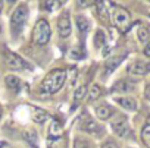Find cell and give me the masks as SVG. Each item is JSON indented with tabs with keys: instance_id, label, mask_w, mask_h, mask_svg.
<instances>
[{
	"instance_id": "44dd1931",
	"label": "cell",
	"mask_w": 150,
	"mask_h": 148,
	"mask_svg": "<svg viewBox=\"0 0 150 148\" xmlns=\"http://www.w3.org/2000/svg\"><path fill=\"white\" fill-rule=\"evenodd\" d=\"M141 139H143V142L150 148V125H146V126L143 128V130H141Z\"/></svg>"
},
{
	"instance_id": "d6986e66",
	"label": "cell",
	"mask_w": 150,
	"mask_h": 148,
	"mask_svg": "<svg viewBox=\"0 0 150 148\" xmlns=\"http://www.w3.org/2000/svg\"><path fill=\"white\" fill-rule=\"evenodd\" d=\"M122 56H118V57H110L108 62H106V67H108V72H112L121 62H122Z\"/></svg>"
},
{
	"instance_id": "7c38bea8",
	"label": "cell",
	"mask_w": 150,
	"mask_h": 148,
	"mask_svg": "<svg viewBox=\"0 0 150 148\" xmlns=\"http://www.w3.org/2000/svg\"><path fill=\"white\" fill-rule=\"evenodd\" d=\"M112 114H113V109L109 107V106H100V107L96 109V116L99 119H103L105 120V119H109Z\"/></svg>"
},
{
	"instance_id": "7a4b0ae2",
	"label": "cell",
	"mask_w": 150,
	"mask_h": 148,
	"mask_svg": "<svg viewBox=\"0 0 150 148\" xmlns=\"http://www.w3.org/2000/svg\"><path fill=\"white\" fill-rule=\"evenodd\" d=\"M50 34H52V31H50L49 22L46 19H43V18L38 19L35 22V27H34V31H33V40H34V43L35 44H40V46L47 44L49 40H50Z\"/></svg>"
},
{
	"instance_id": "8992f818",
	"label": "cell",
	"mask_w": 150,
	"mask_h": 148,
	"mask_svg": "<svg viewBox=\"0 0 150 148\" xmlns=\"http://www.w3.org/2000/svg\"><path fill=\"white\" fill-rule=\"evenodd\" d=\"M5 62L11 69H15V70H22L24 67L28 66L22 57H19L18 54H15L12 51H5Z\"/></svg>"
},
{
	"instance_id": "7402d4cb",
	"label": "cell",
	"mask_w": 150,
	"mask_h": 148,
	"mask_svg": "<svg viewBox=\"0 0 150 148\" xmlns=\"http://www.w3.org/2000/svg\"><path fill=\"white\" fill-rule=\"evenodd\" d=\"M97 6V12H99V16L103 19V21H108V11H106V5L105 3H96Z\"/></svg>"
},
{
	"instance_id": "484cf974",
	"label": "cell",
	"mask_w": 150,
	"mask_h": 148,
	"mask_svg": "<svg viewBox=\"0 0 150 148\" xmlns=\"http://www.w3.org/2000/svg\"><path fill=\"white\" fill-rule=\"evenodd\" d=\"M57 6H60V3H57V2H46V3H43V8H46L49 11H53Z\"/></svg>"
},
{
	"instance_id": "f1b7e54d",
	"label": "cell",
	"mask_w": 150,
	"mask_h": 148,
	"mask_svg": "<svg viewBox=\"0 0 150 148\" xmlns=\"http://www.w3.org/2000/svg\"><path fill=\"white\" fill-rule=\"evenodd\" d=\"M144 54H146L147 57H150V43L146 46V48H144Z\"/></svg>"
},
{
	"instance_id": "4316f807",
	"label": "cell",
	"mask_w": 150,
	"mask_h": 148,
	"mask_svg": "<svg viewBox=\"0 0 150 148\" xmlns=\"http://www.w3.org/2000/svg\"><path fill=\"white\" fill-rule=\"evenodd\" d=\"M102 148H118V145H116L113 141H108V142H105V144L102 145Z\"/></svg>"
},
{
	"instance_id": "30bf717a",
	"label": "cell",
	"mask_w": 150,
	"mask_h": 148,
	"mask_svg": "<svg viewBox=\"0 0 150 148\" xmlns=\"http://www.w3.org/2000/svg\"><path fill=\"white\" fill-rule=\"evenodd\" d=\"M132 88H134V85H132L129 81L122 79V81H118V82L113 85L112 91H113V93H129Z\"/></svg>"
},
{
	"instance_id": "603a6c76",
	"label": "cell",
	"mask_w": 150,
	"mask_h": 148,
	"mask_svg": "<svg viewBox=\"0 0 150 148\" xmlns=\"http://www.w3.org/2000/svg\"><path fill=\"white\" fill-rule=\"evenodd\" d=\"M24 138H25L28 142H31V144H35V142H37V133H35L34 130H25V132H24Z\"/></svg>"
},
{
	"instance_id": "ac0fdd59",
	"label": "cell",
	"mask_w": 150,
	"mask_h": 148,
	"mask_svg": "<svg viewBox=\"0 0 150 148\" xmlns=\"http://www.w3.org/2000/svg\"><path fill=\"white\" fill-rule=\"evenodd\" d=\"M105 43H106V35H105L103 31L99 29V31L96 32V35H94V46H96L97 48H100V47L105 46Z\"/></svg>"
},
{
	"instance_id": "6da1fadb",
	"label": "cell",
	"mask_w": 150,
	"mask_h": 148,
	"mask_svg": "<svg viewBox=\"0 0 150 148\" xmlns=\"http://www.w3.org/2000/svg\"><path fill=\"white\" fill-rule=\"evenodd\" d=\"M66 81V72L65 69H53L50 73H47V76L41 82V91L47 94H54L57 93Z\"/></svg>"
},
{
	"instance_id": "3957f363",
	"label": "cell",
	"mask_w": 150,
	"mask_h": 148,
	"mask_svg": "<svg viewBox=\"0 0 150 148\" xmlns=\"http://www.w3.org/2000/svg\"><path fill=\"white\" fill-rule=\"evenodd\" d=\"M27 19H28V8H27V5H19L11 16V25L15 31H18L24 27Z\"/></svg>"
},
{
	"instance_id": "d4e9b609",
	"label": "cell",
	"mask_w": 150,
	"mask_h": 148,
	"mask_svg": "<svg viewBox=\"0 0 150 148\" xmlns=\"http://www.w3.org/2000/svg\"><path fill=\"white\" fill-rule=\"evenodd\" d=\"M74 148H90V145H88V142L86 139L77 138V139L74 141Z\"/></svg>"
},
{
	"instance_id": "5b68a950",
	"label": "cell",
	"mask_w": 150,
	"mask_h": 148,
	"mask_svg": "<svg viewBox=\"0 0 150 148\" xmlns=\"http://www.w3.org/2000/svg\"><path fill=\"white\" fill-rule=\"evenodd\" d=\"M112 128H113V132L119 136H129L131 135V129L128 126V122H127V117L119 114L116 116L113 120H112Z\"/></svg>"
},
{
	"instance_id": "ba28073f",
	"label": "cell",
	"mask_w": 150,
	"mask_h": 148,
	"mask_svg": "<svg viewBox=\"0 0 150 148\" xmlns=\"http://www.w3.org/2000/svg\"><path fill=\"white\" fill-rule=\"evenodd\" d=\"M150 70V63L146 62H134L128 66V72L131 75H137V76H143Z\"/></svg>"
},
{
	"instance_id": "277c9868",
	"label": "cell",
	"mask_w": 150,
	"mask_h": 148,
	"mask_svg": "<svg viewBox=\"0 0 150 148\" xmlns=\"http://www.w3.org/2000/svg\"><path fill=\"white\" fill-rule=\"evenodd\" d=\"M113 24L122 32H125L129 28V25H131V16H129V13L124 8H116L113 11Z\"/></svg>"
},
{
	"instance_id": "9c48e42d",
	"label": "cell",
	"mask_w": 150,
	"mask_h": 148,
	"mask_svg": "<svg viewBox=\"0 0 150 148\" xmlns=\"http://www.w3.org/2000/svg\"><path fill=\"white\" fill-rule=\"evenodd\" d=\"M63 133V128H62V123L57 122V120H53L50 123V128H49V138L50 139H57L60 138Z\"/></svg>"
},
{
	"instance_id": "e0dca14e",
	"label": "cell",
	"mask_w": 150,
	"mask_h": 148,
	"mask_svg": "<svg viewBox=\"0 0 150 148\" xmlns=\"http://www.w3.org/2000/svg\"><path fill=\"white\" fill-rule=\"evenodd\" d=\"M102 94H103V90H102V87H99L97 84H93V85L90 87V90H88V98H90V101L97 100Z\"/></svg>"
},
{
	"instance_id": "5bb4252c",
	"label": "cell",
	"mask_w": 150,
	"mask_h": 148,
	"mask_svg": "<svg viewBox=\"0 0 150 148\" xmlns=\"http://www.w3.org/2000/svg\"><path fill=\"white\" fill-rule=\"evenodd\" d=\"M47 117H49V114H47L44 110H41V109H38V107H34V109H33V120H34L35 123H43Z\"/></svg>"
},
{
	"instance_id": "cb8c5ba5",
	"label": "cell",
	"mask_w": 150,
	"mask_h": 148,
	"mask_svg": "<svg viewBox=\"0 0 150 148\" xmlns=\"http://www.w3.org/2000/svg\"><path fill=\"white\" fill-rule=\"evenodd\" d=\"M86 93H87V88H86V85H81L80 88H77V91H75V101H80L81 98H84Z\"/></svg>"
},
{
	"instance_id": "4fadbf2b",
	"label": "cell",
	"mask_w": 150,
	"mask_h": 148,
	"mask_svg": "<svg viewBox=\"0 0 150 148\" xmlns=\"http://www.w3.org/2000/svg\"><path fill=\"white\" fill-rule=\"evenodd\" d=\"M5 81H6V85H8L9 90H12V91H19V88H21V81H19V78H16V76H13V75H8V76L5 78Z\"/></svg>"
},
{
	"instance_id": "83f0119b",
	"label": "cell",
	"mask_w": 150,
	"mask_h": 148,
	"mask_svg": "<svg viewBox=\"0 0 150 148\" xmlns=\"http://www.w3.org/2000/svg\"><path fill=\"white\" fill-rule=\"evenodd\" d=\"M144 95H146L147 100H150V84L146 87V90H144Z\"/></svg>"
},
{
	"instance_id": "ffe728a7",
	"label": "cell",
	"mask_w": 150,
	"mask_h": 148,
	"mask_svg": "<svg viewBox=\"0 0 150 148\" xmlns=\"http://www.w3.org/2000/svg\"><path fill=\"white\" fill-rule=\"evenodd\" d=\"M137 35H138V40L141 43H146L149 38H150V34H149V29L146 27H140L138 31H137Z\"/></svg>"
},
{
	"instance_id": "4dcf8cb0",
	"label": "cell",
	"mask_w": 150,
	"mask_h": 148,
	"mask_svg": "<svg viewBox=\"0 0 150 148\" xmlns=\"http://www.w3.org/2000/svg\"><path fill=\"white\" fill-rule=\"evenodd\" d=\"M0 12H2V2H0Z\"/></svg>"
},
{
	"instance_id": "2e32d148",
	"label": "cell",
	"mask_w": 150,
	"mask_h": 148,
	"mask_svg": "<svg viewBox=\"0 0 150 148\" xmlns=\"http://www.w3.org/2000/svg\"><path fill=\"white\" fill-rule=\"evenodd\" d=\"M75 21H77V27H78V29L81 31V34H86L88 29H90V22L87 21V18L86 16H77L75 18Z\"/></svg>"
},
{
	"instance_id": "52a82bcc",
	"label": "cell",
	"mask_w": 150,
	"mask_h": 148,
	"mask_svg": "<svg viewBox=\"0 0 150 148\" xmlns=\"http://www.w3.org/2000/svg\"><path fill=\"white\" fill-rule=\"evenodd\" d=\"M57 31H59V35L62 38L69 37V34H71V19H69L68 13H63L59 18V21H57Z\"/></svg>"
},
{
	"instance_id": "1f68e13d",
	"label": "cell",
	"mask_w": 150,
	"mask_h": 148,
	"mask_svg": "<svg viewBox=\"0 0 150 148\" xmlns=\"http://www.w3.org/2000/svg\"><path fill=\"white\" fill-rule=\"evenodd\" d=\"M0 31H2V27H0Z\"/></svg>"
},
{
	"instance_id": "8fae6325",
	"label": "cell",
	"mask_w": 150,
	"mask_h": 148,
	"mask_svg": "<svg viewBox=\"0 0 150 148\" xmlns=\"http://www.w3.org/2000/svg\"><path fill=\"white\" fill-rule=\"evenodd\" d=\"M115 101L127 110H135L137 109V101L131 97H119V98H115Z\"/></svg>"
},
{
	"instance_id": "f546056e",
	"label": "cell",
	"mask_w": 150,
	"mask_h": 148,
	"mask_svg": "<svg viewBox=\"0 0 150 148\" xmlns=\"http://www.w3.org/2000/svg\"><path fill=\"white\" fill-rule=\"evenodd\" d=\"M2 113H3V110H2V106H0V117H2Z\"/></svg>"
},
{
	"instance_id": "9a60e30c",
	"label": "cell",
	"mask_w": 150,
	"mask_h": 148,
	"mask_svg": "<svg viewBox=\"0 0 150 148\" xmlns=\"http://www.w3.org/2000/svg\"><path fill=\"white\" fill-rule=\"evenodd\" d=\"M83 129L86 132H88V133H99V132H102V126L97 125L94 120H87V123L83 125Z\"/></svg>"
}]
</instances>
